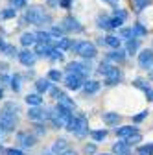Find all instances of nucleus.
Here are the masks:
<instances>
[{"label": "nucleus", "mask_w": 153, "mask_h": 155, "mask_svg": "<svg viewBox=\"0 0 153 155\" xmlns=\"http://www.w3.org/2000/svg\"><path fill=\"white\" fill-rule=\"evenodd\" d=\"M17 57H18V61H21V65H24L28 68H31L35 65V61H37V54L33 50H30V48H24L22 52H18Z\"/></svg>", "instance_id": "nucleus-11"}, {"label": "nucleus", "mask_w": 153, "mask_h": 155, "mask_svg": "<svg viewBox=\"0 0 153 155\" xmlns=\"http://www.w3.org/2000/svg\"><path fill=\"white\" fill-rule=\"evenodd\" d=\"M135 35H133V28H120V39H133Z\"/></svg>", "instance_id": "nucleus-43"}, {"label": "nucleus", "mask_w": 153, "mask_h": 155, "mask_svg": "<svg viewBox=\"0 0 153 155\" xmlns=\"http://www.w3.org/2000/svg\"><path fill=\"white\" fill-rule=\"evenodd\" d=\"M26 104L30 105V107H35V105H43V94H39V92H30V94H26Z\"/></svg>", "instance_id": "nucleus-26"}, {"label": "nucleus", "mask_w": 153, "mask_h": 155, "mask_svg": "<svg viewBox=\"0 0 153 155\" xmlns=\"http://www.w3.org/2000/svg\"><path fill=\"white\" fill-rule=\"evenodd\" d=\"M111 15H112V17H116V18H120V21H124V22L127 21V11H125L124 8H118V6H116V8H112V13H111Z\"/></svg>", "instance_id": "nucleus-38"}, {"label": "nucleus", "mask_w": 153, "mask_h": 155, "mask_svg": "<svg viewBox=\"0 0 153 155\" xmlns=\"http://www.w3.org/2000/svg\"><path fill=\"white\" fill-rule=\"evenodd\" d=\"M83 151H85L87 155H94V153H96V142H90V144H85Z\"/></svg>", "instance_id": "nucleus-46"}, {"label": "nucleus", "mask_w": 153, "mask_h": 155, "mask_svg": "<svg viewBox=\"0 0 153 155\" xmlns=\"http://www.w3.org/2000/svg\"><path fill=\"white\" fill-rule=\"evenodd\" d=\"M74 54H78L80 57H83V59L90 61L94 59V57L98 55V48L94 43L90 41H72V48H70Z\"/></svg>", "instance_id": "nucleus-4"}, {"label": "nucleus", "mask_w": 153, "mask_h": 155, "mask_svg": "<svg viewBox=\"0 0 153 155\" xmlns=\"http://www.w3.org/2000/svg\"><path fill=\"white\" fill-rule=\"evenodd\" d=\"M125 57H127L125 50H122V48H114V50H111V52L105 55V59L111 61V63H114V65H120V63L125 61Z\"/></svg>", "instance_id": "nucleus-15"}, {"label": "nucleus", "mask_w": 153, "mask_h": 155, "mask_svg": "<svg viewBox=\"0 0 153 155\" xmlns=\"http://www.w3.org/2000/svg\"><path fill=\"white\" fill-rule=\"evenodd\" d=\"M131 28H133V35H135L137 39H142V37H146V35H148V28H146L142 22H135Z\"/></svg>", "instance_id": "nucleus-29"}, {"label": "nucleus", "mask_w": 153, "mask_h": 155, "mask_svg": "<svg viewBox=\"0 0 153 155\" xmlns=\"http://www.w3.org/2000/svg\"><path fill=\"white\" fill-rule=\"evenodd\" d=\"M17 17V9L15 8H6V9H0V18L2 21H9V18H15Z\"/></svg>", "instance_id": "nucleus-33"}, {"label": "nucleus", "mask_w": 153, "mask_h": 155, "mask_svg": "<svg viewBox=\"0 0 153 155\" xmlns=\"http://www.w3.org/2000/svg\"><path fill=\"white\" fill-rule=\"evenodd\" d=\"M131 2H133V8H135V11L140 13L142 9H146V8L151 4V0H131Z\"/></svg>", "instance_id": "nucleus-37"}, {"label": "nucleus", "mask_w": 153, "mask_h": 155, "mask_svg": "<svg viewBox=\"0 0 153 155\" xmlns=\"http://www.w3.org/2000/svg\"><path fill=\"white\" fill-rule=\"evenodd\" d=\"M6 68H8L6 63H0V72H6Z\"/></svg>", "instance_id": "nucleus-56"}, {"label": "nucleus", "mask_w": 153, "mask_h": 155, "mask_svg": "<svg viewBox=\"0 0 153 155\" xmlns=\"http://www.w3.org/2000/svg\"><path fill=\"white\" fill-rule=\"evenodd\" d=\"M43 155H54V153H52V150H50V151H43Z\"/></svg>", "instance_id": "nucleus-58"}, {"label": "nucleus", "mask_w": 153, "mask_h": 155, "mask_svg": "<svg viewBox=\"0 0 153 155\" xmlns=\"http://www.w3.org/2000/svg\"><path fill=\"white\" fill-rule=\"evenodd\" d=\"M102 120L107 124V126H118L120 122H122V114H118V113H114V111H107V113H103L102 114Z\"/></svg>", "instance_id": "nucleus-17"}, {"label": "nucleus", "mask_w": 153, "mask_h": 155, "mask_svg": "<svg viewBox=\"0 0 153 155\" xmlns=\"http://www.w3.org/2000/svg\"><path fill=\"white\" fill-rule=\"evenodd\" d=\"M138 67H140L142 70L153 68V50H151V48L140 50V54H138Z\"/></svg>", "instance_id": "nucleus-9"}, {"label": "nucleus", "mask_w": 153, "mask_h": 155, "mask_svg": "<svg viewBox=\"0 0 153 155\" xmlns=\"http://www.w3.org/2000/svg\"><path fill=\"white\" fill-rule=\"evenodd\" d=\"M90 65L87 63V61H70L68 65H67V72H72V74H78V76H81V78H89V74H90Z\"/></svg>", "instance_id": "nucleus-6"}, {"label": "nucleus", "mask_w": 153, "mask_h": 155, "mask_svg": "<svg viewBox=\"0 0 153 155\" xmlns=\"http://www.w3.org/2000/svg\"><path fill=\"white\" fill-rule=\"evenodd\" d=\"M52 15L43 8V6H26L24 9V17H22V22L33 24V26H44V24H52Z\"/></svg>", "instance_id": "nucleus-2"}, {"label": "nucleus", "mask_w": 153, "mask_h": 155, "mask_svg": "<svg viewBox=\"0 0 153 155\" xmlns=\"http://www.w3.org/2000/svg\"><path fill=\"white\" fill-rule=\"evenodd\" d=\"M9 87H11V91H13V92H21V89H22V76H21V74L11 76Z\"/></svg>", "instance_id": "nucleus-30"}, {"label": "nucleus", "mask_w": 153, "mask_h": 155, "mask_svg": "<svg viewBox=\"0 0 153 155\" xmlns=\"http://www.w3.org/2000/svg\"><path fill=\"white\" fill-rule=\"evenodd\" d=\"M17 142L22 148H33L37 144V137L30 131H18L17 133Z\"/></svg>", "instance_id": "nucleus-10"}, {"label": "nucleus", "mask_w": 153, "mask_h": 155, "mask_svg": "<svg viewBox=\"0 0 153 155\" xmlns=\"http://www.w3.org/2000/svg\"><path fill=\"white\" fill-rule=\"evenodd\" d=\"M35 43H37V37L33 31H24L21 35V45L24 48H31V46H35Z\"/></svg>", "instance_id": "nucleus-21"}, {"label": "nucleus", "mask_w": 153, "mask_h": 155, "mask_svg": "<svg viewBox=\"0 0 153 155\" xmlns=\"http://www.w3.org/2000/svg\"><path fill=\"white\" fill-rule=\"evenodd\" d=\"M96 26H98L100 30H105V31L114 30V28H112V17H111L109 13H100V15L96 17Z\"/></svg>", "instance_id": "nucleus-16"}, {"label": "nucleus", "mask_w": 153, "mask_h": 155, "mask_svg": "<svg viewBox=\"0 0 153 155\" xmlns=\"http://www.w3.org/2000/svg\"><path fill=\"white\" fill-rule=\"evenodd\" d=\"M148 114H149V111H140L138 114H135V116H133V122H135V124H140L144 118H148Z\"/></svg>", "instance_id": "nucleus-44"}, {"label": "nucleus", "mask_w": 153, "mask_h": 155, "mask_svg": "<svg viewBox=\"0 0 153 155\" xmlns=\"http://www.w3.org/2000/svg\"><path fill=\"white\" fill-rule=\"evenodd\" d=\"M0 151H6V150H4V148H2V144H0Z\"/></svg>", "instance_id": "nucleus-59"}, {"label": "nucleus", "mask_w": 153, "mask_h": 155, "mask_svg": "<svg viewBox=\"0 0 153 155\" xmlns=\"http://www.w3.org/2000/svg\"><path fill=\"white\" fill-rule=\"evenodd\" d=\"M103 2L109 4V6H112V8H116V2H118V0H103Z\"/></svg>", "instance_id": "nucleus-54"}, {"label": "nucleus", "mask_w": 153, "mask_h": 155, "mask_svg": "<svg viewBox=\"0 0 153 155\" xmlns=\"http://www.w3.org/2000/svg\"><path fill=\"white\" fill-rule=\"evenodd\" d=\"M85 83V78L78 76V74H72V72H67L65 76V87L68 91H80Z\"/></svg>", "instance_id": "nucleus-8"}, {"label": "nucleus", "mask_w": 153, "mask_h": 155, "mask_svg": "<svg viewBox=\"0 0 153 155\" xmlns=\"http://www.w3.org/2000/svg\"><path fill=\"white\" fill-rule=\"evenodd\" d=\"M48 59H50V61H63V59H65V52H63L61 48H57V46H52Z\"/></svg>", "instance_id": "nucleus-32"}, {"label": "nucleus", "mask_w": 153, "mask_h": 155, "mask_svg": "<svg viewBox=\"0 0 153 155\" xmlns=\"http://www.w3.org/2000/svg\"><path fill=\"white\" fill-rule=\"evenodd\" d=\"M8 46V43H6V39L4 37H0V54H2L4 52V48Z\"/></svg>", "instance_id": "nucleus-52"}, {"label": "nucleus", "mask_w": 153, "mask_h": 155, "mask_svg": "<svg viewBox=\"0 0 153 155\" xmlns=\"http://www.w3.org/2000/svg\"><path fill=\"white\" fill-rule=\"evenodd\" d=\"M112 153L114 155H131V146L125 140H118L112 144Z\"/></svg>", "instance_id": "nucleus-19"}, {"label": "nucleus", "mask_w": 153, "mask_h": 155, "mask_svg": "<svg viewBox=\"0 0 153 155\" xmlns=\"http://www.w3.org/2000/svg\"><path fill=\"white\" fill-rule=\"evenodd\" d=\"M48 92H50V94L54 96V98H55V100H57V98H59V94H61V91H59V89H57V87H52V89H50Z\"/></svg>", "instance_id": "nucleus-50"}, {"label": "nucleus", "mask_w": 153, "mask_h": 155, "mask_svg": "<svg viewBox=\"0 0 153 155\" xmlns=\"http://www.w3.org/2000/svg\"><path fill=\"white\" fill-rule=\"evenodd\" d=\"M140 140H142V135H140V133H137V135H133V137L125 139V142H127L129 146H133V144H138Z\"/></svg>", "instance_id": "nucleus-45"}, {"label": "nucleus", "mask_w": 153, "mask_h": 155, "mask_svg": "<svg viewBox=\"0 0 153 155\" xmlns=\"http://www.w3.org/2000/svg\"><path fill=\"white\" fill-rule=\"evenodd\" d=\"M61 155H78V151H76V150H67V151H63Z\"/></svg>", "instance_id": "nucleus-53"}, {"label": "nucleus", "mask_w": 153, "mask_h": 155, "mask_svg": "<svg viewBox=\"0 0 153 155\" xmlns=\"http://www.w3.org/2000/svg\"><path fill=\"white\" fill-rule=\"evenodd\" d=\"M46 78H48L52 83H59L61 78H63V74H61V70H57V68H50L48 74H46Z\"/></svg>", "instance_id": "nucleus-34"}, {"label": "nucleus", "mask_w": 153, "mask_h": 155, "mask_svg": "<svg viewBox=\"0 0 153 155\" xmlns=\"http://www.w3.org/2000/svg\"><path fill=\"white\" fill-rule=\"evenodd\" d=\"M67 150H70L67 139H55V140H54V146H52V153H54V155H61V153L67 151Z\"/></svg>", "instance_id": "nucleus-20"}, {"label": "nucleus", "mask_w": 153, "mask_h": 155, "mask_svg": "<svg viewBox=\"0 0 153 155\" xmlns=\"http://www.w3.org/2000/svg\"><path fill=\"white\" fill-rule=\"evenodd\" d=\"M133 85L144 92V96H146L148 102H153V89L149 87V83H148L146 80H142V78H137V80H133Z\"/></svg>", "instance_id": "nucleus-14"}, {"label": "nucleus", "mask_w": 153, "mask_h": 155, "mask_svg": "<svg viewBox=\"0 0 153 155\" xmlns=\"http://www.w3.org/2000/svg\"><path fill=\"white\" fill-rule=\"evenodd\" d=\"M18 113H21V105L18 104L15 102L4 104V107L0 109V137L15 131V127L18 126Z\"/></svg>", "instance_id": "nucleus-1"}, {"label": "nucleus", "mask_w": 153, "mask_h": 155, "mask_svg": "<svg viewBox=\"0 0 153 155\" xmlns=\"http://www.w3.org/2000/svg\"><path fill=\"white\" fill-rule=\"evenodd\" d=\"M89 118L83 114V113H76V127L72 131L74 137H78V139H85L87 135H89Z\"/></svg>", "instance_id": "nucleus-5"}, {"label": "nucleus", "mask_w": 153, "mask_h": 155, "mask_svg": "<svg viewBox=\"0 0 153 155\" xmlns=\"http://www.w3.org/2000/svg\"><path fill=\"white\" fill-rule=\"evenodd\" d=\"M100 155H111V153H100Z\"/></svg>", "instance_id": "nucleus-60"}, {"label": "nucleus", "mask_w": 153, "mask_h": 155, "mask_svg": "<svg viewBox=\"0 0 153 155\" xmlns=\"http://www.w3.org/2000/svg\"><path fill=\"white\" fill-rule=\"evenodd\" d=\"M137 155H153V142L142 144L137 148Z\"/></svg>", "instance_id": "nucleus-36"}, {"label": "nucleus", "mask_w": 153, "mask_h": 155, "mask_svg": "<svg viewBox=\"0 0 153 155\" xmlns=\"http://www.w3.org/2000/svg\"><path fill=\"white\" fill-rule=\"evenodd\" d=\"M138 46H140V39H137V37L127 39V43H125V54H127V55L137 54V52H138Z\"/></svg>", "instance_id": "nucleus-25"}, {"label": "nucleus", "mask_w": 153, "mask_h": 155, "mask_svg": "<svg viewBox=\"0 0 153 155\" xmlns=\"http://www.w3.org/2000/svg\"><path fill=\"white\" fill-rule=\"evenodd\" d=\"M83 92L87 94V96H90V94H96L100 89H102V83L98 81V80H85V83H83Z\"/></svg>", "instance_id": "nucleus-18"}, {"label": "nucleus", "mask_w": 153, "mask_h": 155, "mask_svg": "<svg viewBox=\"0 0 153 155\" xmlns=\"http://www.w3.org/2000/svg\"><path fill=\"white\" fill-rule=\"evenodd\" d=\"M9 6L18 11V9H24L28 6V0H9Z\"/></svg>", "instance_id": "nucleus-41"}, {"label": "nucleus", "mask_w": 153, "mask_h": 155, "mask_svg": "<svg viewBox=\"0 0 153 155\" xmlns=\"http://www.w3.org/2000/svg\"><path fill=\"white\" fill-rule=\"evenodd\" d=\"M35 37H37V43H46V45H52V41H54L52 33H50V31H44V30L35 31Z\"/></svg>", "instance_id": "nucleus-31"}, {"label": "nucleus", "mask_w": 153, "mask_h": 155, "mask_svg": "<svg viewBox=\"0 0 153 155\" xmlns=\"http://www.w3.org/2000/svg\"><path fill=\"white\" fill-rule=\"evenodd\" d=\"M33 135L37 137H43V135H46V129H44V126H43V122H35V126H33Z\"/></svg>", "instance_id": "nucleus-42"}, {"label": "nucleus", "mask_w": 153, "mask_h": 155, "mask_svg": "<svg viewBox=\"0 0 153 155\" xmlns=\"http://www.w3.org/2000/svg\"><path fill=\"white\" fill-rule=\"evenodd\" d=\"M9 81H11V76H8V74H4V72L0 74V85H2V87H4V85H8Z\"/></svg>", "instance_id": "nucleus-47"}, {"label": "nucleus", "mask_w": 153, "mask_h": 155, "mask_svg": "<svg viewBox=\"0 0 153 155\" xmlns=\"http://www.w3.org/2000/svg\"><path fill=\"white\" fill-rule=\"evenodd\" d=\"M4 55H8V57H15V55H18V50H17V46L15 45H9L8 43V46L4 48V52H2Z\"/></svg>", "instance_id": "nucleus-40"}, {"label": "nucleus", "mask_w": 153, "mask_h": 155, "mask_svg": "<svg viewBox=\"0 0 153 155\" xmlns=\"http://www.w3.org/2000/svg\"><path fill=\"white\" fill-rule=\"evenodd\" d=\"M72 2H74V0H59V8H63V9H70Z\"/></svg>", "instance_id": "nucleus-49"}, {"label": "nucleus", "mask_w": 153, "mask_h": 155, "mask_svg": "<svg viewBox=\"0 0 153 155\" xmlns=\"http://www.w3.org/2000/svg\"><path fill=\"white\" fill-rule=\"evenodd\" d=\"M89 135H90V139H92L94 142H103V140L107 139L109 131H107V129H90Z\"/></svg>", "instance_id": "nucleus-28"}, {"label": "nucleus", "mask_w": 153, "mask_h": 155, "mask_svg": "<svg viewBox=\"0 0 153 155\" xmlns=\"http://www.w3.org/2000/svg\"><path fill=\"white\" fill-rule=\"evenodd\" d=\"M50 50H52V45H46V43H35V54L37 57H46L48 59V55H50Z\"/></svg>", "instance_id": "nucleus-24"}, {"label": "nucleus", "mask_w": 153, "mask_h": 155, "mask_svg": "<svg viewBox=\"0 0 153 155\" xmlns=\"http://www.w3.org/2000/svg\"><path fill=\"white\" fill-rule=\"evenodd\" d=\"M61 26L65 28V31H67V33H81V31H83L81 22H80L74 15H67L63 21H61Z\"/></svg>", "instance_id": "nucleus-7"}, {"label": "nucleus", "mask_w": 153, "mask_h": 155, "mask_svg": "<svg viewBox=\"0 0 153 155\" xmlns=\"http://www.w3.org/2000/svg\"><path fill=\"white\" fill-rule=\"evenodd\" d=\"M114 133H116V137H118V139L125 140V139L133 137V135H137V133H140V131H138L137 126H120V127L114 129Z\"/></svg>", "instance_id": "nucleus-13"}, {"label": "nucleus", "mask_w": 153, "mask_h": 155, "mask_svg": "<svg viewBox=\"0 0 153 155\" xmlns=\"http://www.w3.org/2000/svg\"><path fill=\"white\" fill-rule=\"evenodd\" d=\"M48 8H59V0H46Z\"/></svg>", "instance_id": "nucleus-51"}, {"label": "nucleus", "mask_w": 153, "mask_h": 155, "mask_svg": "<svg viewBox=\"0 0 153 155\" xmlns=\"http://www.w3.org/2000/svg\"><path fill=\"white\" fill-rule=\"evenodd\" d=\"M103 45L109 46V48H122V39L118 35H105L103 37Z\"/></svg>", "instance_id": "nucleus-23"}, {"label": "nucleus", "mask_w": 153, "mask_h": 155, "mask_svg": "<svg viewBox=\"0 0 153 155\" xmlns=\"http://www.w3.org/2000/svg\"><path fill=\"white\" fill-rule=\"evenodd\" d=\"M48 31L52 33V37H54V39H55V37H63V35L67 33V31H65V28H63L61 24H59V26H52Z\"/></svg>", "instance_id": "nucleus-39"}, {"label": "nucleus", "mask_w": 153, "mask_h": 155, "mask_svg": "<svg viewBox=\"0 0 153 155\" xmlns=\"http://www.w3.org/2000/svg\"><path fill=\"white\" fill-rule=\"evenodd\" d=\"M148 80H149V81H153V68H149V70H148Z\"/></svg>", "instance_id": "nucleus-55"}, {"label": "nucleus", "mask_w": 153, "mask_h": 155, "mask_svg": "<svg viewBox=\"0 0 153 155\" xmlns=\"http://www.w3.org/2000/svg\"><path fill=\"white\" fill-rule=\"evenodd\" d=\"M98 74L103 76V85H107V87L118 85V83L122 81V78H124V74H122V70L118 68V65H114V63H111V61H107V59L98 65Z\"/></svg>", "instance_id": "nucleus-3"}, {"label": "nucleus", "mask_w": 153, "mask_h": 155, "mask_svg": "<svg viewBox=\"0 0 153 155\" xmlns=\"http://www.w3.org/2000/svg\"><path fill=\"white\" fill-rule=\"evenodd\" d=\"M28 118H30L31 122H44V120L48 118V111L43 109L41 105L30 107V111H28Z\"/></svg>", "instance_id": "nucleus-12"}, {"label": "nucleus", "mask_w": 153, "mask_h": 155, "mask_svg": "<svg viewBox=\"0 0 153 155\" xmlns=\"http://www.w3.org/2000/svg\"><path fill=\"white\" fill-rule=\"evenodd\" d=\"M2 98H4V87L0 85V100H2Z\"/></svg>", "instance_id": "nucleus-57"}, {"label": "nucleus", "mask_w": 153, "mask_h": 155, "mask_svg": "<svg viewBox=\"0 0 153 155\" xmlns=\"http://www.w3.org/2000/svg\"><path fill=\"white\" fill-rule=\"evenodd\" d=\"M52 89V81L48 80V78H39V80L35 81V91L39 94H44Z\"/></svg>", "instance_id": "nucleus-22"}, {"label": "nucleus", "mask_w": 153, "mask_h": 155, "mask_svg": "<svg viewBox=\"0 0 153 155\" xmlns=\"http://www.w3.org/2000/svg\"><path fill=\"white\" fill-rule=\"evenodd\" d=\"M4 153H6V155H26V153H22L21 150H17V148H8Z\"/></svg>", "instance_id": "nucleus-48"}, {"label": "nucleus", "mask_w": 153, "mask_h": 155, "mask_svg": "<svg viewBox=\"0 0 153 155\" xmlns=\"http://www.w3.org/2000/svg\"><path fill=\"white\" fill-rule=\"evenodd\" d=\"M57 105H61V107H65V109H68V111H74L76 109V104H74V100L72 98H68L67 94H59V98H57Z\"/></svg>", "instance_id": "nucleus-27"}, {"label": "nucleus", "mask_w": 153, "mask_h": 155, "mask_svg": "<svg viewBox=\"0 0 153 155\" xmlns=\"http://www.w3.org/2000/svg\"><path fill=\"white\" fill-rule=\"evenodd\" d=\"M57 48H61L63 52L65 50H70L72 48V39H68V37H61V39H57V45H55Z\"/></svg>", "instance_id": "nucleus-35"}]
</instances>
